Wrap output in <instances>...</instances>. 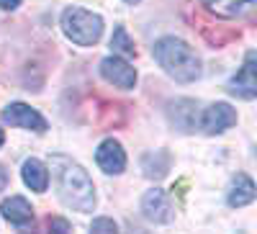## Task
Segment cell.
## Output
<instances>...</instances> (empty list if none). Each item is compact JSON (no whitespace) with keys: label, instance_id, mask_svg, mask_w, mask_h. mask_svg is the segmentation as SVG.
Wrapping results in <instances>:
<instances>
[{"label":"cell","instance_id":"1","mask_svg":"<svg viewBox=\"0 0 257 234\" xmlns=\"http://www.w3.org/2000/svg\"><path fill=\"white\" fill-rule=\"evenodd\" d=\"M49 165L54 173L59 201L72 211H82V214L93 211L95 208V185L88 175V170L62 155H54Z\"/></svg>","mask_w":257,"mask_h":234},{"label":"cell","instance_id":"2","mask_svg":"<svg viewBox=\"0 0 257 234\" xmlns=\"http://www.w3.org/2000/svg\"><path fill=\"white\" fill-rule=\"evenodd\" d=\"M152 54L157 59V65L178 82H196L203 72L201 57L193 52V47L185 44L183 39L165 36V39L155 41Z\"/></svg>","mask_w":257,"mask_h":234},{"label":"cell","instance_id":"3","mask_svg":"<svg viewBox=\"0 0 257 234\" xmlns=\"http://www.w3.org/2000/svg\"><path fill=\"white\" fill-rule=\"evenodd\" d=\"M62 31L77 47H93L103 36V18L85 8H67L62 13Z\"/></svg>","mask_w":257,"mask_h":234},{"label":"cell","instance_id":"4","mask_svg":"<svg viewBox=\"0 0 257 234\" xmlns=\"http://www.w3.org/2000/svg\"><path fill=\"white\" fill-rule=\"evenodd\" d=\"M0 119H3L6 124H11V126H18V129H26V132H36V134H44L49 129L47 119L41 116L39 111H34L31 105H26V103L6 105L3 113H0Z\"/></svg>","mask_w":257,"mask_h":234},{"label":"cell","instance_id":"5","mask_svg":"<svg viewBox=\"0 0 257 234\" xmlns=\"http://www.w3.org/2000/svg\"><path fill=\"white\" fill-rule=\"evenodd\" d=\"M142 211H144V219L152 221V224H170L175 216L173 201H170V196L162 188L147 190L144 198H142Z\"/></svg>","mask_w":257,"mask_h":234},{"label":"cell","instance_id":"6","mask_svg":"<svg viewBox=\"0 0 257 234\" xmlns=\"http://www.w3.org/2000/svg\"><path fill=\"white\" fill-rule=\"evenodd\" d=\"M100 75H103L105 82L116 85V88H121V90H132L137 85V70L128 65L123 57H118V54L105 57L100 62Z\"/></svg>","mask_w":257,"mask_h":234},{"label":"cell","instance_id":"7","mask_svg":"<svg viewBox=\"0 0 257 234\" xmlns=\"http://www.w3.org/2000/svg\"><path fill=\"white\" fill-rule=\"evenodd\" d=\"M237 124V111L229 103H211L208 108L201 113V129L213 137V134H224L226 129Z\"/></svg>","mask_w":257,"mask_h":234},{"label":"cell","instance_id":"8","mask_svg":"<svg viewBox=\"0 0 257 234\" xmlns=\"http://www.w3.org/2000/svg\"><path fill=\"white\" fill-rule=\"evenodd\" d=\"M254 62H257V54L249 49L247 52V57H244V65L239 67V72L231 77V82H229V90L234 93V95H239V98H244V100H252L254 95H257V75H254Z\"/></svg>","mask_w":257,"mask_h":234},{"label":"cell","instance_id":"9","mask_svg":"<svg viewBox=\"0 0 257 234\" xmlns=\"http://www.w3.org/2000/svg\"><path fill=\"white\" fill-rule=\"evenodd\" d=\"M95 162L105 175H121L126 170V152L116 139H105L95 150Z\"/></svg>","mask_w":257,"mask_h":234},{"label":"cell","instance_id":"10","mask_svg":"<svg viewBox=\"0 0 257 234\" xmlns=\"http://www.w3.org/2000/svg\"><path fill=\"white\" fill-rule=\"evenodd\" d=\"M0 211H3V216L13 224V226H29L34 221V208L26 198L21 196H11L0 203Z\"/></svg>","mask_w":257,"mask_h":234},{"label":"cell","instance_id":"11","mask_svg":"<svg viewBox=\"0 0 257 234\" xmlns=\"http://www.w3.org/2000/svg\"><path fill=\"white\" fill-rule=\"evenodd\" d=\"M254 196H257V190H254L252 178H249V175H244V173H239L237 178L231 180V185H229L226 201H229V206H231V208H242V206L252 203V201H254Z\"/></svg>","mask_w":257,"mask_h":234},{"label":"cell","instance_id":"12","mask_svg":"<svg viewBox=\"0 0 257 234\" xmlns=\"http://www.w3.org/2000/svg\"><path fill=\"white\" fill-rule=\"evenodd\" d=\"M21 175H24V183H26L31 190H36V193H44V190L49 188V170H47L44 162L36 160V157H29V160L24 162V167H21Z\"/></svg>","mask_w":257,"mask_h":234},{"label":"cell","instance_id":"13","mask_svg":"<svg viewBox=\"0 0 257 234\" xmlns=\"http://www.w3.org/2000/svg\"><path fill=\"white\" fill-rule=\"evenodd\" d=\"M203 6L219 18H237L254 6V0H203Z\"/></svg>","mask_w":257,"mask_h":234},{"label":"cell","instance_id":"14","mask_svg":"<svg viewBox=\"0 0 257 234\" xmlns=\"http://www.w3.org/2000/svg\"><path fill=\"white\" fill-rule=\"evenodd\" d=\"M111 49H113V54H118V57H134V54H137L134 41H132V36L126 34V29H123V26H116V29H113V36H111Z\"/></svg>","mask_w":257,"mask_h":234},{"label":"cell","instance_id":"15","mask_svg":"<svg viewBox=\"0 0 257 234\" xmlns=\"http://www.w3.org/2000/svg\"><path fill=\"white\" fill-rule=\"evenodd\" d=\"M116 221L113 219H93L90 224V231H103V234H108V231H116Z\"/></svg>","mask_w":257,"mask_h":234},{"label":"cell","instance_id":"16","mask_svg":"<svg viewBox=\"0 0 257 234\" xmlns=\"http://www.w3.org/2000/svg\"><path fill=\"white\" fill-rule=\"evenodd\" d=\"M49 229H52V231H72V226L64 221V219H52V221H49Z\"/></svg>","mask_w":257,"mask_h":234},{"label":"cell","instance_id":"17","mask_svg":"<svg viewBox=\"0 0 257 234\" xmlns=\"http://www.w3.org/2000/svg\"><path fill=\"white\" fill-rule=\"evenodd\" d=\"M21 6V0H0V8L3 11H16Z\"/></svg>","mask_w":257,"mask_h":234},{"label":"cell","instance_id":"18","mask_svg":"<svg viewBox=\"0 0 257 234\" xmlns=\"http://www.w3.org/2000/svg\"><path fill=\"white\" fill-rule=\"evenodd\" d=\"M6 185H8V170L0 165V190H6Z\"/></svg>","mask_w":257,"mask_h":234},{"label":"cell","instance_id":"19","mask_svg":"<svg viewBox=\"0 0 257 234\" xmlns=\"http://www.w3.org/2000/svg\"><path fill=\"white\" fill-rule=\"evenodd\" d=\"M3 142H6V134H3V129H0V147H3Z\"/></svg>","mask_w":257,"mask_h":234},{"label":"cell","instance_id":"20","mask_svg":"<svg viewBox=\"0 0 257 234\" xmlns=\"http://www.w3.org/2000/svg\"><path fill=\"white\" fill-rule=\"evenodd\" d=\"M123 3H128V6H137V3H139V0H123Z\"/></svg>","mask_w":257,"mask_h":234}]
</instances>
